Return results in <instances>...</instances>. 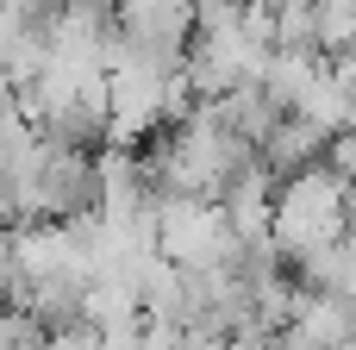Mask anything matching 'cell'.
Returning <instances> with one entry per match:
<instances>
[{"label":"cell","mask_w":356,"mask_h":350,"mask_svg":"<svg viewBox=\"0 0 356 350\" xmlns=\"http://www.w3.org/2000/svg\"><path fill=\"white\" fill-rule=\"evenodd\" d=\"M275 169L263 163V157H250V163H238V175L219 188V213H225V225L244 238V244H263L269 238V200H275Z\"/></svg>","instance_id":"7"},{"label":"cell","mask_w":356,"mask_h":350,"mask_svg":"<svg viewBox=\"0 0 356 350\" xmlns=\"http://www.w3.org/2000/svg\"><path fill=\"white\" fill-rule=\"evenodd\" d=\"M150 232H156V257L175 263L181 276L200 269H232L244 257V238L225 225L219 200H188V194H156L150 200Z\"/></svg>","instance_id":"5"},{"label":"cell","mask_w":356,"mask_h":350,"mask_svg":"<svg viewBox=\"0 0 356 350\" xmlns=\"http://www.w3.org/2000/svg\"><path fill=\"white\" fill-rule=\"evenodd\" d=\"M13 288V225H0V301Z\"/></svg>","instance_id":"15"},{"label":"cell","mask_w":356,"mask_h":350,"mask_svg":"<svg viewBox=\"0 0 356 350\" xmlns=\"http://www.w3.org/2000/svg\"><path fill=\"white\" fill-rule=\"evenodd\" d=\"M338 238H344V188L319 163L282 175L275 200H269V244H275V257L294 269L300 257H313V250H325Z\"/></svg>","instance_id":"3"},{"label":"cell","mask_w":356,"mask_h":350,"mask_svg":"<svg viewBox=\"0 0 356 350\" xmlns=\"http://www.w3.org/2000/svg\"><path fill=\"white\" fill-rule=\"evenodd\" d=\"M113 25H119V44L131 50L181 56L194 38V0H113Z\"/></svg>","instance_id":"6"},{"label":"cell","mask_w":356,"mask_h":350,"mask_svg":"<svg viewBox=\"0 0 356 350\" xmlns=\"http://www.w3.org/2000/svg\"><path fill=\"white\" fill-rule=\"evenodd\" d=\"M131 344L138 350H181L188 344V326H181V319H156V313H138Z\"/></svg>","instance_id":"13"},{"label":"cell","mask_w":356,"mask_h":350,"mask_svg":"<svg viewBox=\"0 0 356 350\" xmlns=\"http://www.w3.org/2000/svg\"><path fill=\"white\" fill-rule=\"evenodd\" d=\"M44 350H106V344H100V332H94V326H81V319H75V326H56V332L44 338Z\"/></svg>","instance_id":"14"},{"label":"cell","mask_w":356,"mask_h":350,"mask_svg":"<svg viewBox=\"0 0 356 350\" xmlns=\"http://www.w3.org/2000/svg\"><path fill=\"white\" fill-rule=\"evenodd\" d=\"M44 326L31 319V313H19L13 301H0V350H44Z\"/></svg>","instance_id":"12"},{"label":"cell","mask_w":356,"mask_h":350,"mask_svg":"<svg viewBox=\"0 0 356 350\" xmlns=\"http://www.w3.org/2000/svg\"><path fill=\"white\" fill-rule=\"evenodd\" d=\"M131 319H138V288H131V276H88V288H81V326L119 332V326H131Z\"/></svg>","instance_id":"10"},{"label":"cell","mask_w":356,"mask_h":350,"mask_svg":"<svg viewBox=\"0 0 356 350\" xmlns=\"http://www.w3.org/2000/svg\"><path fill=\"white\" fill-rule=\"evenodd\" d=\"M288 113L307 119V125H319L325 138L344 132V119H350V75H344L338 63H319V69L307 75V88L288 100Z\"/></svg>","instance_id":"8"},{"label":"cell","mask_w":356,"mask_h":350,"mask_svg":"<svg viewBox=\"0 0 356 350\" xmlns=\"http://www.w3.org/2000/svg\"><path fill=\"white\" fill-rule=\"evenodd\" d=\"M94 213V150L38 138L31 163L13 175V225H50Z\"/></svg>","instance_id":"4"},{"label":"cell","mask_w":356,"mask_h":350,"mask_svg":"<svg viewBox=\"0 0 356 350\" xmlns=\"http://www.w3.org/2000/svg\"><path fill=\"white\" fill-rule=\"evenodd\" d=\"M319 150H325V132L307 125V119H294V113H282V119L269 125V138L257 144V157H263L275 175H294V169L319 163Z\"/></svg>","instance_id":"9"},{"label":"cell","mask_w":356,"mask_h":350,"mask_svg":"<svg viewBox=\"0 0 356 350\" xmlns=\"http://www.w3.org/2000/svg\"><path fill=\"white\" fill-rule=\"evenodd\" d=\"M257 150L219 119L213 100H194L175 125L156 132L150 157H144V175L156 194H188V200H219V188L238 175V163H250Z\"/></svg>","instance_id":"1"},{"label":"cell","mask_w":356,"mask_h":350,"mask_svg":"<svg viewBox=\"0 0 356 350\" xmlns=\"http://www.w3.org/2000/svg\"><path fill=\"white\" fill-rule=\"evenodd\" d=\"M194 106L181 56L113 44L106 56V144H144Z\"/></svg>","instance_id":"2"},{"label":"cell","mask_w":356,"mask_h":350,"mask_svg":"<svg viewBox=\"0 0 356 350\" xmlns=\"http://www.w3.org/2000/svg\"><path fill=\"white\" fill-rule=\"evenodd\" d=\"M313 44H319V56H350L356 50V0H313Z\"/></svg>","instance_id":"11"}]
</instances>
